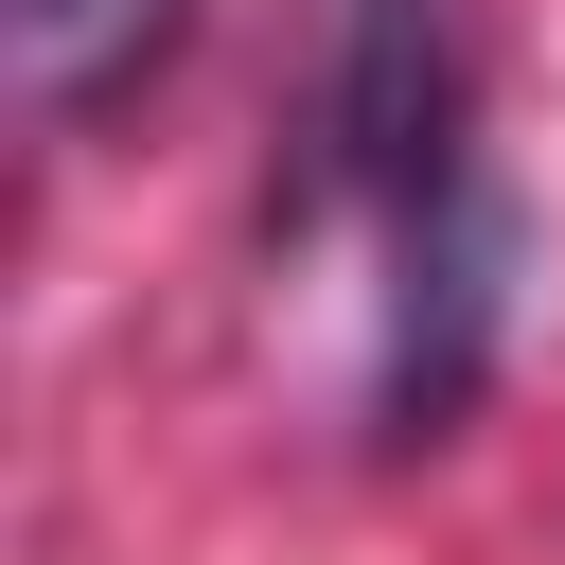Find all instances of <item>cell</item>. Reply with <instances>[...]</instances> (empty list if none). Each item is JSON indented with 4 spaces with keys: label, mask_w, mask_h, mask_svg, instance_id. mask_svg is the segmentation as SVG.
Masks as SVG:
<instances>
[{
    "label": "cell",
    "mask_w": 565,
    "mask_h": 565,
    "mask_svg": "<svg viewBox=\"0 0 565 565\" xmlns=\"http://www.w3.org/2000/svg\"><path fill=\"white\" fill-rule=\"evenodd\" d=\"M177 18H194V0H18V88H35L53 124H106V106L177 53Z\"/></svg>",
    "instance_id": "cell-2"
},
{
    "label": "cell",
    "mask_w": 565,
    "mask_h": 565,
    "mask_svg": "<svg viewBox=\"0 0 565 565\" xmlns=\"http://www.w3.org/2000/svg\"><path fill=\"white\" fill-rule=\"evenodd\" d=\"M477 177V71H459V0H318V88H300V177L282 230L371 212L388 247L441 230Z\"/></svg>",
    "instance_id": "cell-1"
}]
</instances>
